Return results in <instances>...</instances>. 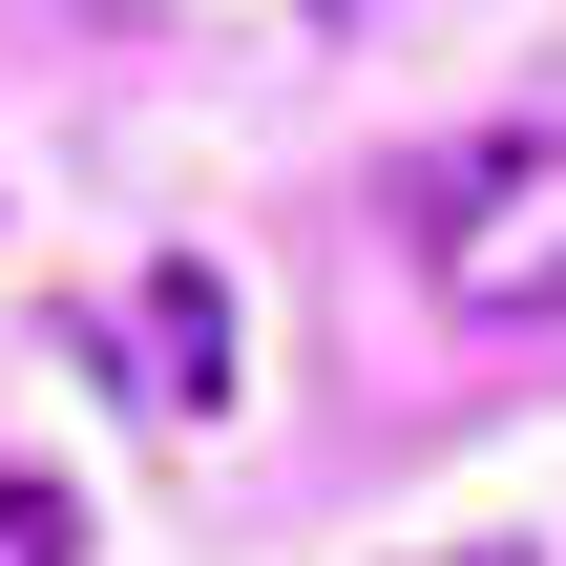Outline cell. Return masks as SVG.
Here are the masks:
<instances>
[{
	"instance_id": "obj_1",
	"label": "cell",
	"mask_w": 566,
	"mask_h": 566,
	"mask_svg": "<svg viewBox=\"0 0 566 566\" xmlns=\"http://www.w3.org/2000/svg\"><path fill=\"white\" fill-rule=\"evenodd\" d=\"M399 252H420V294L483 315V336L566 315V126H462V147H420V168H399Z\"/></svg>"
},
{
	"instance_id": "obj_2",
	"label": "cell",
	"mask_w": 566,
	"mask_h": 566,
	"mask_svg": "<svg viewBox=\"0 0 566 566\" xmlns=\"http://www.w3.org/2000/svg\"><path fill=\"white\" fill-rule=\"evenodd\" d=\"M126 357H147V399H168V420H231V378H252V336H231V273H210V252H168V273L126 294Z\"/></svg>"
},
{
	"instance_id": "obj_3",
	"label": "cell",
	"mask_w": 566,
	"mask_h": 566,
	"mask_svg": "<svg viewBox=\"0 0 566 566\" xmlns=\"http://www.w3.org/2000/svg\"><path fill=\"white\" fill-rule=\"evenodd\" d=\"M0 566H84V504L63 483H0Z\"/></svg>"
},
{
	"instance_id": "obj_4",
	"label": "cell",
	"mask_w": 566,
	"mask_h": 566,
	"mask_svg": "<svg viewBox=\"0 0 566 566\" xmlns=\"http://www.w3.org/2000/svg\"><path fill=\"white\" fill-rule=\"evenodd\" d=\"M441 566H525V546H441Z\"/></svg>"
}]
</instances>
